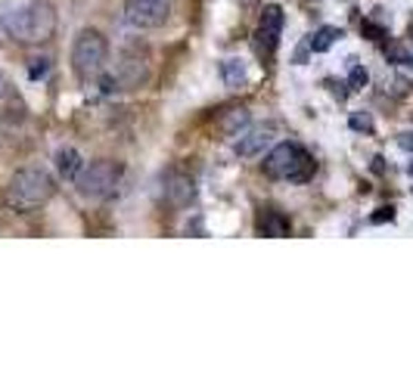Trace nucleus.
Masks as SVG:
<instances>
[{"instance_id": "obj_7", "label": "nucleus", "mask_w": 413, "mask_h": 372, "mask_svg": "<svg viewBox=\"0 0 413 372\" xmlns=\"http://www.w3.org/2000/svg\"><path fill=\"white\" fill-rule=\"evenodd\" d=\"M171 16V0H128L125 3V22L137 31L162 28Z\"/></svg>"}, {"instance_id": "obj_6", "label": "nucleus", "mask_w": 413, "mask_h": 372, "mask_svg": "<svg viewBox=\"0 0 413 372\" xmlns=\"http://www.w3.org/2000/svg\"><path fill=\"white\" fill-rule=\"evenodd\" d=\"M150 81V62L140 56H121L109 74H103V90L106 93H125L137 90Z\"/></svg>"}, {"instance_id": "obj_20", "label": "nucleus", "mask_w": 413, "mask_h": 372, "mask_svg": "<svg viewBox=\"0 0 413 372\" xmlns=\"http://www.w3.org/2000/svg\"><path fill=\"white\" fill-rule=\"evenodd\" d=\"M398 146H401V149H407V152H413V130H407V134H401V136H398Z\"/></svg>"}, {"instance_id": "obj_9", "label": "nucleus", "mask_w": 413, "mask_h": 372, "mask_svg": "<svg viewBox=\"0 0 413 372\" xmlns=\"http://www.w3.org/2000/svg\"><path fill=\"white\" fill-rule=\"evenodd\" d=\"M165 196H168L174 205H190V202H193V196H196L193 180H190L187 174L171 171L168 177H165Z\"/></svg>"}, {"instance_id": "obj_5", "label": "nucleus", "mask_w": 413, "mask_h": 372, "mask_svg": "<svg viewBox=\"0 0 413 372\" xmlns=\"http://www.w3.org/2000/svg\"><path fill=\"white\" fill-rule=\"evenodd\" d=\"M121 165L119 161H109V158H100L94 165L81 167V174L75 177V186L84 198H109L121 183Z\"/></svg>"}, {"instance_id": "obj_8", "label": "nucleus", "mask_w": 413, "mask_h": 372, "mask_svg": "<svg viewBox=\"0 0 413 372\" xmlns=\"http://www.w3.org/2000/svg\"><path fill=\"white\" fill-rule=\"evenodd\" d=\"M283 22H286L283 6H276V3L264 6L261 22H258V31H255V50L261 59H268V62L274 59L276 43H280V34H283Z\"/></svg>"}, {"instance_id": "obj_18", "label": "nucleus", "mask_w": 413, "mask_h": 372, "mask_svg": "<svg viewBox=\"0 0 413 372\" xmlns=\"http://www.w3.org/2000/svg\"><path fill=\"white\" fill-rule=\"evenodd\" d=\"M351 127L354 130H373V121H370V115H351Z\"/></svg>"}, {"instance_id": "obj_3", "label": "nucleus", "mask_w": 413, "mask_h": 372, "mask_svg": "<svg viewBox=\"0 0 413 372\" xmlns=\"http://www.w3.org/2000/svg\"><path fill=\"white\" fill-rule=\"evenodd\" d=\"M317 165L314 158L299 146V143H280L264 158V174L274 180H292V183H308L314 177Z\"/></svg>"}, {"instance_id": "obj_1", "label": "nucleus", "mask_w": 413, "mask_h": 372, "mask_svg": "<svg viewBox=\"0 0 413 372\" xmlns=\"http://www.w3.org/2000/svg\"><path fill=\"white\" fill-rule=\"evenodd\" d=\"M3 28L19 43H47L57 31V10L47 0H28L3 16Z\"/></svg>"}, {"instance_id": "obj_17", "label": "nucleus", "mask_w": 413, "mask_h": 372, "mask_svg": "<svg viewBox=\"0 0 413 372\" xmlns=\"http://www.w3.org/2000/svg\"><path fill=\"white\" fill-rule=\"evenodd\" d=\"M361 31L370 34V41H382V37H385V28H379V25H373V22H363Z\"/></svg>"}, {"instance_id": "obj_14", "label": "nucleus", "mask_w": 413, "mask_h": 372, "mask_svg": "<svg viewBox=\"0 0 413 372\" xmlns=\"http://www.w3.org/2000/svg\"><path fill=\"white\" fill-rule=\"evenodd\" d=\"M258 229H261L264 236H286L289 233V220L283 214H276V211H264L261 220H258Z\"/></svg>"}, {"instance_id": "obj_22", "label": "nucleus", "mask_w": 413, "mask_h": 372, "mask_svg": "<svg viewBox=\"0 0 413 372\" xmlns=\"http://www.w3.org/2000/svg\"><path fill=\"white\" fill-rule=\"evenodd\" d=\"M7 93H10V81H7V74L0 72V99L7 96Z\"/></svg>"}, {"instance_id": "obj_10", "label": "nucleus", "mask_w": 413, "mask_h": 372, "mask_svg": "<svg viewBox=\"0 0 413 372\" xmlns=\"http://www.w3.org/2000/svg\"><path fill=\"white\" fill-rule=\"evenodd\" d=\"M268 146H270V130L268 127L249 130V134H243L236 140V155H243V158H255V155L264 152Z\"/></svg>"}, {"instance_id": "obj_13", "label": "nucleus", "mask_w": 413, "mask_h": 372, "mask_svg": "<svg viewBox=\"0 0 413 372\" xmlns=\"http://www.w3.org/2000/svg\"><path fill=\"white\" fill-rule=\"evenodd\" d=\"M342 37V28H336V25H323V28H317L311 34V41H308V47L314 50V53H326V50L332 47V43Z\"/></svg>"}, {"instance_id": "obj_21", "label": "nucleus", "mask_w": 413, "mask_h": 372, "mask_svg": "<svg viewBox=\"0 0 413 372\" xmlns=\"http://www.w3.org/2000/svg\"><path fill=\"white\" fill-rule=\"evenodd\" d=\"M382 220H394V208H379V214H373V223Z\"/></svg>"}, {"instance_id": "obj_23", "label": "nucleus", "mask_w": 413, "mask_h": 372, "mask_svg": "<svg viewBox=\"0 0 413 372\" xmlns=\"http://www.w3.org/2000/svg\"><path fill=\"white\" fill-rule=\"evenodd\" d=\"M410 65H413V62H410Z\"/></svg>"}, {"instance_id": "obj_16", "label": "nucleus", "mask_w": 413, "mask_h": 372, "mask_svg": "<svg viewBox=\"0 0 413 372\" xmlns=\"http://www.w3.org/2000/svg\"><path fill=\"white\" fill-rule=\"evenodd\" d=\"M367 68L363 65H351V78H348V84H351V90H361L363 84H367Z\"/></svg>"}, {"instance_id": "obj_2", "label": "nucleus", "mask_w": 413, "mask_h": 372, "mask_svg": "<svg viewBox=\"0 0 413 372\" xmlns=\"http://www.w3.org/2000/svg\"><path fill=\"white\" fill-rule=\"evenodd\" d=\"M53 192H57V183L44 167H22L7 183V205L13 211H34L50 202Z\"/></svg>"}, {"instance_id": "obj_15", "label": "nucleus", "mask_w": 413, "mask_h": 372, "mask_svg": "<svg viewBox=\"0 0 413 372\" xmlns=\"http://www.w3.org/2000/svg\"><path fill=\"white\" fill-rule=\"evenodd\" d=\"M245 124H249V112H243V109L233 112L230 118H224V130H227V134H236V130L245 127Z\"/></svg>"}, {"instance_id": "obj_11", "label": "nucleus", "mask_w": 413, "mask_h": 372, "mask_svg": "<svg viewBox=\"0 0 413 372\" xmlns=\"http://www.w3.org/2000/svg\"><path fill=\"white\" fill-rule=\"evenodd\" d=\"M81 155H78V149H72V146H66V149H59L57 152V171H59V177L63 180H72L75 183V177L81 174Z\"/></svg>"}, {"instance_id": "obj_4", "label": "nucleus", "mask_w": 413, "mask_h": 372, "mask_svg": "<svg viewBox=\"0 0 413 372\" xmlns=\"http://www.w3.org/2000/svg\"><path fill=\"white\" fill-rule=\"evenodd\" d=\"M106 56H109V43L106 37L97 28H84L78 31L75 43H72V68L81 81H94L106 72Z\"/></svg>"}, {"instance_id": "obj_12", "label": "nucleus", "mask_w": 413, "mask_h": 372, "mask_svg": "<svg viewBox=\"0 0 413 372\" xmlns=\"http://www.w3.org/2000/svg\"><path fill=\"white\" fill-rule=\"evenodd\" d=\"M221 74H224V84L230 87V90H239V87L245 84V78H249L243 59H224L221 62Z\"/></svg>"}, {"instance_id": "obj_19", "label": "nucleus", "mask_w": 413, "mask_h": 372, "mask_svg": "<svg viewBox=\"0 0 413 372\" xmlns=\"http://www.w3.org/2000/svg\"><path fill=\"white\" fill-rule=\"evenodd\" d=\"M47 68H50L47 59H34V65L28 68V72H32V78H41V74H47Z\"/></svg>"}]
</instances>
